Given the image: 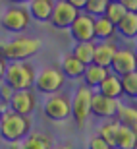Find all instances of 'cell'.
Listing matches in <instances>:
<instances>
[{"mask_svg": "<svg viewBox=\"0 0 137 149\" xmlns=\"http://www.w3.org/2000/svg\"><path fill=\"white\" fill-rule=\"evenodd\" d=\"M120 99H110L106 95H100L95 91L93 93V103H91V114L100 118V120H108V118H116L118 111H120Z\"/></svg>", "mask_w": 137, "mask_h": 149, "instance_id": "12", "label": "cell"}, {"mask_svg": "<svg viewBox=\"0 0 137 149\" xmlns=\"http://www.w3.org/2000/svg\"><path fill=\"white\" fill-rule=\"evenodd\" d=\"M71 54L75 56L77 60L89 66V64H93V56H95V41H87V43H73L70 50Z\"/></svg>", "mask_w": 137, "mask_h": 149, "instance_id": "22", "label": "cell"}, {"mask_svg": "<svg viewBox=\"0 0 137 149\" xmlns=\"http://www.w3.org/2000/svg\"><path fill=\"white\" fill-rule=\"evenodd\" d=\"M39 101H37V91L33 87L31 89H21V91H14L10 103H8V109L17 114L23 116H33V112L37 111Z\"/></svg>", "mask_w": 137, "mask_h": 149, "instance_id": "8", "label": "cell"}, {"mask_svg": "<svg viewBox=\"0 0 137 149\" xmlns=\"http://www.w3.org/2000/svg\"><path fill=\"white\" fill-rule=\"evenodd\" d=\"M135 41H137V35H135Z\"/></svg>", "mask_w": 137, "mask_h": 149, "instance_id": "39", "label": "cell"}, {"mask_svg": "<svg viewBox=\"0 0 137 149\" xmlns=\"http://www.w3.org/2000/svg\"><path fill=\"white\" fill-rule=\"evenodd\" d=\"M43 116L50 122H64L71 118V97L64 91L48 95L43 103Z\"/></svg>", "mask_w": 137, "mask_h": 149, "instance_id": "6", "label": "cell"}, {"mask_svg": "<svg viewBox=\"0 0 137 149\" xmlns=\"http://www.w3.org/2000/svg\"><path fill=\"white\" fill-rule=\"evenodd\" d=\"M33 132V118L23 116L17 112L6 109L0 118V139L10 143V141H21Z\"/></svg>", "mask_w": 137, "mask_h": 149, "instance_id": "1", "label": "cell"}, {"mask_svg": "<svg viewBox=\"0 0 137 149\" xmlns=\"http://www.w3.org/2000/svg\"><path fill=\"white\" fill-rule=\"evenodd\" d=\"M122 91H124V97H127V99H137V70L122 76Z\"/></svg>", "mask_w": 137, "mask_h": 149, "instance_id": "25", "label": "cell"}, {"mask_svg": "<svg viewBox=\"0 0 137 149\" xmlns=\"http://www.w3.org/2000/svg\"><path fill=\"white\" fill-rule=\"evenodd\" d=\"M120 126H122V122L118 120V118H108V120H104L102 124L99 126L97 134H99L104 141H108V145L114 149V145H116V136H118Z\"/></svg>", "mask_w": 137, "mask_h": 149, "instance_id": "21", "label": "cell"}, {"mask_svg": "<svg viewBox=\"0 0 137 149\" xmlns=\"http://www.w3.org/2000/svg\"><path fill=\"white\" fill-rule=\"evenodd\" d=\"M116 118H118V120H120L124 126H129L133 132H137V107L122 105Z\"/></svg>", "mask_w": 137, "mask_h": 149, "instance_id": "24", "label": "cell"}, {"mask_svg": "<svg viewBox=\"0 0 137 149\" xmlns=\"http://www.w3.org/2000/svg\"><path fill=\"white\" fill-rule=\"evenodd\" d=\"M6 109H8V107H6V105H2V103H0V118H2V114H4V111H6Z\"/></svg>", "mask_w": 137, "mask_h": 149, "instance_id": "36", "label": "cell"}, {"mask_svg": "<svg viewBox=\"0 0 137 149\" xmlns=\"http://www.w3.org/2000/svg\"><path fill=\"white\" fill-rule=\"evenodd\" d=\"M35 66L29 60H17V62H8L4 74V83H8L14 91L21 89H31L35 83Z\"/></svg>", "mask_w": 137, "mask_h": 149, "instance_id": "3", "label": "cell"}, {"mask_svg": "<svg viewBox=\"0 0 137 149\" xmlns=\"http://www.w3.org/2000/svg\"><path fill=\"white\" fill-rule=\"evenodd\" d=\"M126 14H127V10L120 4V2H118V0H114V2H108V4H106V10H104V17H106V19H110L114 25L120 22L122 17L126 16Z\"/></svg>", "mask_w": 137, "mask_h": 149, "instance_id": "26", "label": "cell"}, {"mask_svg": "<svg viewBox=\"0 0 137 149\" xmlns=\"http://www.w3.org/2000/svg\"><path fill=\"white\" fill-rule=\"evenodd\" d=\"M12 95H14V89H12L8 83L0 81V103L8 107V103H10V99H12Z\"/></svg>", "mask_w": 137, "mask_h": 149, "instance_id": "29", "label": "cell"}, {"mask_svg": "<svg viewBox=\"0 0 137 149\" xmlns=\"http://www.w3.org/2000/svg\"><path fill=\"white\" fill-rule=\"evenodd\" d=\"M71 6H75L77 10H83L85 8V4H87V0H68Z\"/></svg>", "mask_w": 137, "mask_h": 149, "instance_id": "32", "label": "cell"}, {"mask_svg": "<svg viewBox=\"0 0 137 149\" xmlns=\"http://www.w3.org/2000/svg\"><path fill=\"white\" fill-rule=\"evenodd\" d=\"M31 0H8V4H14V6H27Z\"/></svg>", "mask_w": 137, "mask_h": 149, "instance_id": "33", "label": "cell"}, {"mask_svg": "<svg viewBox=\"0 0 137 149\" xmlns=\"http://www.w3.org/2000/svg\"><path fill=\"white\" fill-rule=\"evenodd\" d=\"M106 0H87V4L83 8L81 12L89 14V16L93 17H99V16H104V10H106Z\"/></svg>", "mask_w": 137, "mask_h": 149, "instance_id": "27", "label": "cell"}, {"mask_svg": "<svg viewBox=\"0 0 137 149\" xmlns=\"http://www.w3.org/2000/svg\"><path fill=\"white\" fill-rule=\"evenodd\" d=\"M116 33L124 39H135L137 35V12H127L116 23Z\"/></svg>", "mask_w": 137, "mask_h": 149, "instance_id": "19", "label": "cell"}, {"mask_svg": "<svg viewBox=\"0 0 137 149\" xmlns=\"http://www.w3.org/2000/svg\"><path fill=\"white\" fill-rule=\"evenodd\" d=\"M116 25L104 16L95 17V41H110L116 39Z\"/></svg>", "mask_w": 137, "mask_h": 149, "instance_id": "20", "label": "cell"}, {"mask_svg": "<svg viewBox=\"0 0 137 149\" xmlns=\"http://www.w3.org/2000/svg\"><path fill=\"white\" fill-rule=\"evenodd\" d=\"M133 50H135V58H137V47H135V49H133Z\"/></svg>", "mask_w": 137, "mask_h": 149, "instance_id": "37", "label": "cell"}, {"mask_svg": "<svg viewBox=\"0 0 137 149\" xmlns=\"http://www.w3.org/2000/svg\"><path fill=\"white\" fill-rule=\"evenodd\" d=\"M135 103H137V99H135Z\"/></svg>", "mask_w": 137, "mask_h": 149, "instance_id": "40", "label": "cell"}, {"mask_svg": "<svg viewBox=\"0 0 137 149\" xmlns=\"http://www.w3.org/2000/svg\"><path fill=\"white\" fill-rule=\"evenodd\" d=\"M87 149H112V147L108 145V141H104L100 138L99 134H95V136H91L87 139Z\"/></svg>", "mask_w": 137, "mask_h": 149, "instance_id": "28", "label": "cell"}, {"mask_svg": "<svg viewBox=\"0 0 137 149\" xmlns=\"http://www.w3.org/2000/svg\"><path fill=\"white\" fill-rule=\"evenodd\" d=\"M68 31H70V37L73 43L95 41V17L85 14V12H79L73 23L68 27Z\"/></svg>", "mask_w": 137, "mask_h": 149, "instance_id": "9", "label": "cell"}, {"mask_svg": "<svg viewBox=\"0 0 137 149\" xmlns=\"http://www.w3.org/2000/svg\"><path fill=\"white\" fill-rule=\"evenodd\" d=\"M43 43L37 37H29V35H16L14 39L6 41L0 45V54L4 56L8 62H17V60H29L41 50Z\"/></svg>", "mask_w": 137, "mask_h": 149, "instance_id": "2", "label": "cell"}, {"mask_svg": "<svg viewBox=\"0 0 137 149\" xmlns=\"http://www.w3.org/2000/svg\"><path fill=\"white\" fill-rule=\"evenodd\" d=\"M66 83V76L62 74L60 66H44L41 68L35 76V83H33V89L41 95H52V93H58L62 91Z\"/></svg>", "mask_w": 137, "mask_h": 149, "instance_id": "5", "label": "cell"}, {"mask_svg": "<svg viewBox=\"0 0 137 149\" xmlns=\"http://www.w3.org/2000/svg\"><path fill=\"white\" fill-rule=\"evenodd\" d=\"M0 141H2V139H0Z\"/></svg>", "mask_w": 137, "mask_h": 149, "instance_id": "41", "label": "cell"}, {"mask_svg": "<svg viewBox=\"0 0 137 149\" xmlns=\"http://www.w3.org/2000/svg\"><path fill=\"white\" fill-rule=\"evenodd\" d=\"M58 66H60L62 74L66 76V79H73V81H79L83 77V72H85V64H81L71 52H66L62 56Z\"/></svg>", "mask_w": 137, "mask_h": 149, "instance_id": "14", "label": "cell"}, {"mask_svg": "<svg viewBox=\"0 0 137 149\" xmlns=\"http://www.w3.org/2000/svg\"><path fill=\"white\" fill-rule=\"evenodd\" d=\"M97 93L106 95L110 99H122V97H124V91H122V77L110 72L108 76L104 77V81L97 87Z\"/></svg>", "mask_w": 137, "mask_h": 149, "instance_id": "17", "label": "cell"}, {"mask_svg": "<svg viewBox=\"0 0 137 149\" xmlns=\"http://www.w3.org/2000/svg\"><path fill=\"white\" fill-rule=\"evenodd\" d=\"M127 12H137V0H118Z\"/></svg>", "mask_w": 137, "mask_h": 149, "instance_id": "30", "label": "cell"}, {"mask_svg": "<svg viewBox=\"0 0 137 149\" xmlns=\"http://www.w3.org/2000/svg\"><path fill=\"white\" fill-rule=\"evenodd\" d=\"M52 149H73V145H70V143H62V145H54Z\"/></svg>", "mask_w": 137, "mask_h": 149, "instance_id": "35", "label": "cell"}, {"mask_svg": "<svg viewBox=\"0 0 137 149\" xmlns=\"http://www.w3.org/2000/svg\"><path fill=\"white\" fill-rule=\"evenodd\" d=\"M106 2H114V0H106Z\"/></svg>", "mask_w": 137, "mask_h": 149, "instance_id": "38", "label": "cell"}, {"mask_svg": "<svg viewBox=\"0 0 137 149\" xmlns=\"http://www.w3.org/2000/svg\"><path fill=\"white\" fill-rule=\"evenodd\" d=\"M21 141H23V139H21ZM21 141H10L8 147H10V149H21Z\"/></svg>", "mask_w": 137, "mask_h": 149, "instance_id": "34", "label": "cell"}, {"mask_svg": "<svg viewBox=\"0 0 137 149\" xmlns=\"http://www.w3.org/2000/svg\"><path fill=\"white\" fill-rule=\"evenodd\" d=\"M54 141L48 132H31L21 141V149H52Z\"/></svg>", "mask_w": 137, "mask_h": 149, "instance_id": "18", "label": "cell"}, {"mask_svg": "<svg viewBox=\"0 0 137 149\" xmlns=\"http://www.w3.org/2000/svg\"><path fill=\"white\" fill-rule=\"evenodd\" d=\"M118 47H120V45H118V41H116V39H110V41H95L93 64H99V66L110 68L112 58H114Z\"/></svg>", "mask_w": 137, "mask_h": 149, "instance_id": "13", "label": "cell"}, {"mask_svg": "<svg viewBox=\"0 0 137 149\" xmlns=\"http://www.w3.org/2000/svg\"><path fill=\"white\" fill-rule=\"evenodd\" d=\"M93 89L79 85L75 93L71 95V118L75 120L77 128H85L89 116H91V103H93Z\"/></svg>", "mask_w": 137, "mask_h": 149, "instance_id": "7", "label": "cell"}, {"mask_svg": "<svg viewBox=\"0 0 137 149\" xmlns=\"http://www.w3.org/2000/svg\"><path fill=\"white\" fill-rule=\"evenodd\" d=\"M6 68H8V60L4 56L0 54V81H4V74H6Z\"/></svg>", "mask_w": 137, "mask_h": 149, "instance_id": "31", "label": "cell"}, {"mask_svg": "<svg viewBox=\"0 0 137 149\" xmlns=\"http://www.w3.org/2000/svg\"><path fill=\"white\" fill-rule=\"evenodd\" d=\"M54 4H56V0H31L27 4L31 19H35L39 23H48L52 10H54Z\"/></svg>", "mask_w": 137, "mask_h": 149, "instance_id": "15", "label": "cell"}, {"mask_svg": "<svg viewBox=\"0 0 137 149\" xmlns=\"http://www.w3.org/2000/svg\"><path fill=\"white\" fill-rule=\"evenodd\" d=\"M114 149H137V136L129 126H124V124L120 126Z\"/></svg>", "mask_w": 137, "mask_h": 149, "instance_id": "23", "label": "cell"}, {"mask_svg": "<svg viewBox=\"0 0 137 149\" xmlns=\"http://www.w3.org/2000/svg\"><path fill=\"white\" fill-rule=\"evenodd\" d=\"M108 74H110V68L99 66V64H89V66H85V72H83L81 81H83L85 87L97 91V87L104 81V77L108 76Z\"/></svg>", "mask_w": 137, "mask_h": 149, "instance_id": "16", "label": "cell"}, {"mask_svg": "<svg viewBox=\"0 0 137 149\" xmlns=\"http://www.w3.org/2000/svg\"><path fill=\"white\" fill-rule=\"evenodd\" d=\"M137 70V58H135V50L131 47H118L112 64H110V72L116 76H126Z\"/></svg>", "mask_w": 137, "mask_h": 149, "instance_id": "10", "label": "cell"}, {"mask_svg": "<svg viewBox=\"0 0 137 149\" xmlns=\"http://www.w3.org/2000/svg\"><path fill=\"white\" fill-rule=\"evenodd\" d=\"M81 10H77L75 6H71L68 0H56L54 10H52V16H50L48 23L56 29H68L73 23V19L77 17Z\"/></svg>", "mask_w": 137, "mask_h": 149, "instance_id": "11", "label": "cell"}, {"mask_svg": "<svg viewBox=\"0 0 137 149\" xmlns=\"http://www.w3.org/2000/svg\"><path fill=\"white\" fill-rule=\"evenodd\" d=\"M31 25V14L27 6H14L10 4L0 16V27L6 33L21 35L25 29Z\"/></svg>", "mask_w": 137, "mask_h": 149, "instance_id": "4", "label": "cell"}]
</instances>
